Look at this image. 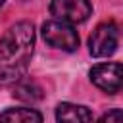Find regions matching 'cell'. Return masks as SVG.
<instances>
[{"label": "cell", "mask_w": 123, "mask_h": 123, "mask_svg": "<svg viewBox=\"0 0 123 123\" xmlns=\"http://www.w3.org/2000/svg\"><path fill=\"white\" fill-rule=\"evenodd\" d=\"M42 38L50 46L60 48L63 52H73L79 48V35L67 21H60V19L46 21L42 25Z\"/></svg>", "instance_id": "2"}, {"label": "cell", "mask_w": 123, "mask_h": 123, "mask_svg": "<svg viewBox=\"0 0 123 123\" xmlns=\"http://www.w3.org/2000/svg\"><path fill=\"white\" fill-rule=\"evenodd\" d=\"M50 13L54 19L67 23H83L92 13V6L88 0H52Z\"/></svg>", "instance_id": "5"}, {"label": "cell", "mask_w": 123, "mask_h": 123, "mask_svg": "<svg viewBox=\"0 0 123 123\" xmlns=\"http://www.w3.org/2000/svg\"><path fill=\"white\" fill-rule=\"evenodd\" d=\"M13 96L23 100V102H38L42 98V88L35 83H21L17 81L15 88H13Z\"/></svg>", "instance_id": "8"}, {"label": "cell", "mask_w": 123, "mask_h": 123, "mask_svg": "<svg viewBox=\"0 0 123 123\" xmlns=\"http://www.w3.org/2000/svg\"><path fill=\"white\" fill-rule=\"evenodd\" d=\"M35 50V27L31 21L13 23L0 38V81L17 83L25 77Z\"/></svg>", "instance_id": "1"}, {"label": "cell", "mask_w": 123, "mask_h": 123, "mask_svg": "<svg viewBox=\"0 0 123 123\" xmlns=\"http://www.w3.org/2000/svg\"><path fill=\"white\" fill-rule=\"evenodd\" d=\"M2 4H4V0H0V8H2Z\"/></svg>", "instance_id": "10"}, {"label": "cell", "mask_w": 123, "mask_h": 123, "mask_svg": "<svg viewBox=\"0 0 123 123\" xmlns=\"http://www.w3.org/2000/svg\"><path fill=\"white\" fill-rule=\"evenodd\" d=\"M56 119L58 121H71V123H79V121H92L94 115L88 108L79 106V104H69V102H62L56 108Z\"/></svg>", "instance_id": "6"}, {"label": "cell", "mask_w": 123, "mask_h": 123, "mask_svg": "<svg viewBox=\"0 0 123 123\" xmlns=\"http://www.w3.org/2000/svg\"><path fill=\"white\" fill-rule=\"evenodd\" d=\"M90 81L100 90L113 94L123 86V63L110 62V63H98L90 69Z\"/></svg>", "instance_id": "4"}, {"label": "cell", "mask_w": 123, "mask_h": 123, "mask_svg": "<svg viewBox=\"0 0 123 123\" xmlns=\"http://www.w3.org/2000/svg\"><path fill=\"white\" fill-rule=\"evenodd\" d=\"M0 121H21V123H29V121H42V115L31 108H10L6 111L0 113Z\"/></svg>", "instance_id": "7"}, {"label": "cell", "mask_w": 123, "mask_h": 123, "mask_svg": "<svg viewBox=\"0 0 123 123\" xmlns=\"http://www.w3.org/2000/svg\"><path fill=\"white\" fill-rule=\"evenodd\" d=\"M119 42V29L113 21H102L96 25L88 38V50L94 58H108L117 50Z\"/></svg>", "instance_id": "3"}, {"label": "cell", "mask_w": 123, "mask_h": 123, "mask_svg": "<svg viewBox=\"0 0 123 123\" xmlns=\"http://www.w3.org/2000/svg\"><path fill=\"white\" fill-rule=\"evenodd\" d=\"M102 123H111V121H123V111L121 110H111V111H106L102 117H100Z\"/></svg>", "instance_id": "9"}]
</instances>
